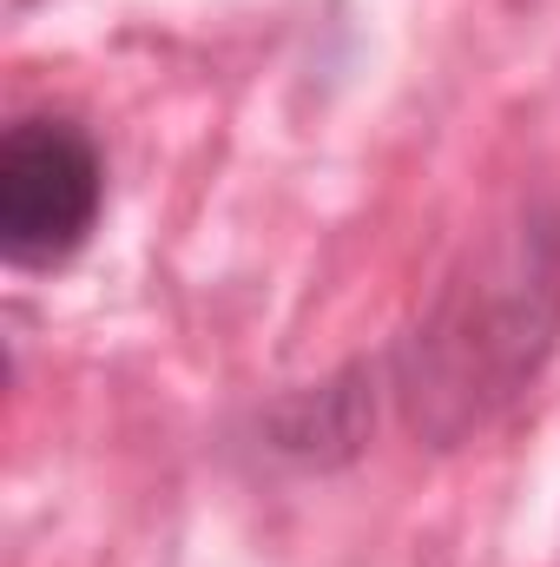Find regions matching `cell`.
I'll use <instances>...</instances> for the list:
<instances>
[{
  "instance_id": "obj_1",
  "label": "cell",
  "mask_w": 560,
  "mask_h": 567,
  "mask_svg": "<svg viewBox=\"0 0 560 567\" xmlns=\"http://www.w3.org/2000/svg\"><path fill=\"white\" fill-rule=\"evenodd\" d=\"M106 165L73 120H20L0 145V251L27 271L66 265L100 225Z\"/></svg>"
}]
</instances>
